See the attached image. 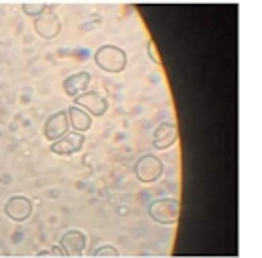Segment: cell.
I'll return each instance as SVG.
<instances>
[{
  "label": "cell",
  "instance_id": "6da1fadb",
  "mask_svg": "<svg viewBox=\"0 0 262 258\" xmlns=\"http://www.w3.org/2000/svg\"><path fill=\"white\" fill-rule=\"evenodd\" d=\"M93 61L105 73H122L127 65V53L122 48L106 44L93 53Z\"/></svg>",
  "mask_w": 262,
  "mask_h": 258
},
{
  "label": "cell",
  "instance_id": "7a4b0ae2",
  "mask_svg": "<svg viewBox=\"0 0 262 258\" xmlns=\"http://www.w3.org/2000/svg\"><path fill=\"white\" fill-rule=\"evenodd\" d=\"M148 215L158 224L173 226L179 222L181 215V201L175 198H158L150 201L148 205Z\"/></svg>",
  "mask_w": 262,
  "mask_h": 258
},
{
  "label": "cell",
  "instance_id": "3957f363",
  "mask_svg": "<svg viewBox=\"0 0 262 258\" xmlns=\"http://www.w3.org/2000/svg\"><path fill=\"white\" fill-rule=\"evenodd\" d=\"M135 177L143 184H152L164 175V161L154 154H143L133 166Z\"/></svg>",
  "mask_w": 262,
  "mask_h": 258
},
{
  "label": "cell",
  "instance_id": "277c9868",
  "mask_svg": "<svg viewBox=\"0 0 262 258\" xmlns=\"http://www.w3.org/2000/svg\"><path fill=\"white\" fill-rule=\"evenodd\" d=\"M74 106L84 108L90 116H103L108 110V103L103 95H99L97 91H84L80 93L78 97H74Z\"/></svg>",
  "mask_w": 262,
  "mask_h": 258
},
{
  "label": "cell",
  "instance_id": "5b68a950",
  "mask_svg": "<svg viewBox=\"0 0 262 258\" xmlns=\"http://www.w3.org/2000/svg\"><path fill=\"white\" fill-rule=\"evenodd\" d=\"M85 145L84 133L78 131H69L67 135H63L61 139L53 140L52 143V152L57 156H72V154L80 152Z\"/></svg>",
  "mask_w": 262,
  "mask_h": 258
},
{
  "label": "cell",
  "instance_id": "8992f818",
  "mask_svg": "<svg viewBox=\"0 0 262 258\" xmlns=\"http://www.w3.org/2000/svg\"><path fill=\"white\" fill-rule=\"evenodd\" d=\"M34 31L40 38L52 40L61 33V19L48 8L46 12L34 19Z\"/></svg>",
  "mask_w": 262,
  "mask_h": 258
},
{
  "label": "cell",
  "instance_id": "52a82bcc",
  "mask_svg": "<svg viewBox=\"0 0 262 258\" xmlns=\"http://www.w3.org/2000/svg\"><path fill=\"white\" fill-rule=\"evenodd\" d=\"M71 129V124H69V114L67 110H59V112L52 114L50 118L46 120L44 124V137H46L50 143L61 139L63 135H67Z\"/></svg>",
  "mask_w": 262,
  "mask_h": 258
},
{
  "label": "cell",
  "instance_id": "ba28073f",
  "mask_svg": "<svg viewBox=\"0 0 262 258\" xmlns=\"http://www.w3.org/2000/svg\"><path fill=\"white\" fill-rule=\"evenodd\" d=\"M4 213H6L8 219L13 220V222H25L31 217V213H33V203L25 196H13V198L8 199Z\"/></svg>",
  "mask_w": 262,
  "mask_h": 258
},
{
  "label": "cell",
  "instance_id": "9c48e42d",
  "mask_svg": "<svg viewBox=\"0 0 262 258\" xmlns=\"http://www.w3.org/2000/svg\"><path fill=\"white\" fill-rule=\"evenodd\" d=\"M179 140V127L173 122H162L160 126L154 129V139L152 145L156 150H167Z\"/></svg>",
  "mask_w": 262,
  "mask_h": 258
},
{
  "label": "cell",
  "instance_id": "30bf717a",
  "mask_svg": "<svg viewBox=\"0 0 262 258\" xmlns=\"http://www.w3.org/2000/svg\"><path fill=\"white\" fill-rule=\"evenodd\" d=\"M85 243H88V238H85L84 232L80 230H69L61 236V249L65 251L67 256H82L85 251Z\"/></svg>",
  "mask_w": 262,
  "mask_h": 258
},
{
  "label": "cell",
  "instance_id": "8fae6325",
  "mask_svg": "<svg viewBox=\"0 0 262 258\" xmlns=\"http://www.w3.org/2000/svg\"><path fill=\"white\" fill-rule=\"evenodd\" d=\"M90 84H92V74L76 73V74H72V76H69V78H65V82H63V89H65V93L69 95V97L74 99V97H78L80 93L88 91Z\"/></svg>",
  "mask_w": 262,
  "mask_h": 258
},
{
  "label": "cell",
  "instance_id": "7c38bea8",
  "mask_svg": "<svg viewBox=\"0 0 262 258\" xmlns=\"http://www.w3.org/2000/svg\"><path fill=\"white\" fill-rule=\"evenodd\" d=\"M67 114H69V124L72 126V129H74V131L84 133V131H88V129L92 127V116L85 112L84 108L72 105L71 108L67 110Z\"/></svg>",
  "mask_w": 262,
  "mask_h": 258
},
{
  "label": "cell",
  "instance_id": "4fadbf2b",
  "mask_svg": "<svg viewBox=\"0 0 262 258\" xmlns=\"http://www.w3.org/2000/svg\"><path fill=\"white\" fill-rule=\"evenodd\" d=\"M21 10H23L25 15L36 19L38 15H42V13L48 10V4L46 2H42V0H25V2L21 4Z\"/></svg>",
  "mask_w": 262,
  "mask_h": 258
},
{
  "label": "cell",
  "instance_id": "5bb4252c",
  "mask_svg": "<svg viewBox=\"0 0 262 258\" xmlns=\"http://www.w3.org/2000/svg\"><path fill=\"white\" fill-rule=\"evenodd\" d=\"M92 256L93 258H118L120 252H118L116 247L103 245V247H99V249H95V251L92 252Z\"/></svg>",
  "mask_w": 262,
  "mask_h": 258
},
{
  "label": "cell",
  "instance_id": "9a60e30c",
  "mask_svg": "<svg viewBox=\"0 0 262 258\" xmlns=\"http://www.w3.org/2000/svg\"><path fill=\"white\" fill-rule=\"evenodd\" d=\"M146 50H148V57L154 65H162V57H160V52H158L156 44H154V40H148V44H146Z\"/></svg>",
  "mask_w": 262,
  "mask_h": 258
},
{
  "label": "cell",
  "instance_id": "2e32d148",
  "mask_svg": "<svg viewBox=\"0 0 262 258\" xmlns=\"http://www.w3.org/2000/svg\"><path fill=\"white\" fill-rule=\"evenodd\" d=\"M38 256H40V258H44V256L65 258L67 254H65V251L61 249V245H57V247H52V249H48V251H44V252H38Z\"/></svg>",
  "mask_w": 262,
  "mask_h": 258
}]
</instances>
